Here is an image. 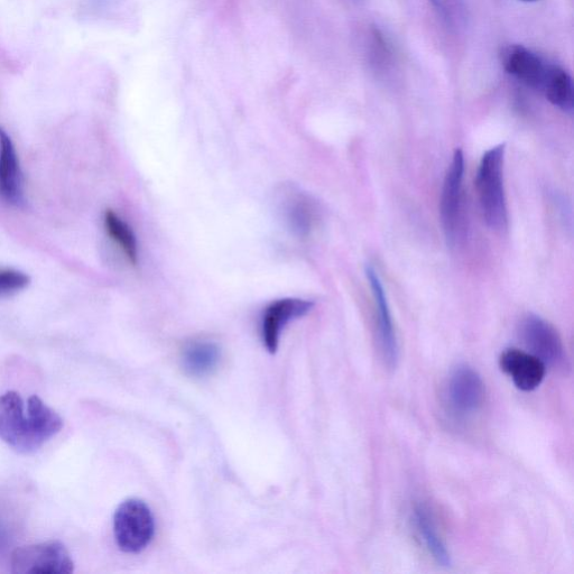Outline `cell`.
I'll use <instances>...</instances> for the list:
<instances>
[{
  "label": "cell",
  "mask_w": 574,
  "mask_h": 574,
  "mask_svg": "<svg viewBox=\"0 0 574 574\" xmlns=\"http://www.w3.org/2000/svg\"><path fill=\"white\" fill-rule=\"evenodd\" d=\"M221 350L214 341L194 340L182 350L181 363L185 374L202 378L214 374L220 364Z\"/></svg>",
  "instance_id": "obj_14"
},
{
  "label": "cell",
  "mask_w": 574,
  "mask_h": 574,
  "mask_svg": "<svg viewBox=\"0 0 574 574\" xmlns=\"http://www.w3.org/2000/svg\"><path fill=\"white\" fill-rule=\"evenodd\" d=\"M505 70L535 90L542 91L549 64L522 45H511L502 53Z\"/></svg>",
  "instance_id": "obj_13"
},
{
  "label": "cell",
  "mask_w": 574,
  "mask_h": 574,
  "mask_svg": "<svg viewBox=\"0 0 574 574\" xmlns=\"http://www.w3.org/2000/svg\"><path fill=\"white\" fill-rule=\"evenodd\" d=\"M465 175V155L461 150L453 154L451 164L444 178L441 194V221L449 245L456 243L462 203V183Z\"/></svg>",
  "instance_id": "obj_8"
},
{
  "label": "cell",
  "mask_w": 574,
  "mask_h": 574,
  "mask_svg": "<svg viewBox=\"0 0 574 574\" xmlns=\"http://www.w3.org/2000/svg\"><path fill=\"white\" fill-rule=\"evenodd\" d=\"M11 566L16 574H70L74 571L71 554L60 541L16 549L12 554Z\"/></svg>",
  "instance_id": "obj_6"
},
{
  "label": "cell",
  "mask_w": 574,
  "mask_h": 574,
  "mask_svg": "<svg viewBox=\"0 0 574 574\" xmlns=\"http://www.w3.org/2000/svg\"><path fill=\"white\" fill-rule=\"evenodd\" d=\"M154 533L153 514L143 501L132 498L118 506L114 515V534L120 550L140 553L150 545Z\"/></svg>",
  "instance_id": "obj_3"
},
{
  "label": "cell",
  "mask_w": 574,
  "mask_h": 574,
  "mask_svg": "<svg viewBox=\"0 0 574 574\" xmlns=\"http://www.w3.org/2000/svg\"><path fill=\"white\" fill-rule=\"evenodd\" d=\"M0 201L20 209L25 206L23 173L15 145L5 129L0 127Z\"/></svg>",
  "instance_id": "obj_11"
},
{
  "label": "cell",
  "mask_w": 574,
  "mask_h": 574,
  "mask_svg": "<svg viewBox=\"0 0 574 574\" xmlns=\"http://www.w3.org/2000/svg\"><path fill=\"white\" fill-rule=\"evenodd\" d=\"M518 332L527 353L540 359L546 368L560 372L570 368L560 333L549 321L536 314H527Z\"/></svg>",
  "instance_id": "obj_4"
},
{
  "label": "cell",
  "mask_w": 574,
  "mask_h": 574,
  "mask_svg": "<svg viewBox=\"0 0 574 574\" xmlns=\"http://www.w3.org/2000/svg\"><path fill=\"white\" fill-rule=\"evenodd\" d=\"M62 428L61 416L39 396L25 402L17 392L0 395V440L16 452L31 455Z\"/></svg>",
  "instance_id": "obj_1"
},
{
  "label": "cell",
  "mask_w": 574,
  "mask_h": 574,
  "mask_svg": "<svg viewBox=\"0 0 574 574\" xmlns=\"http://www.w3.org/2000/svg\"><path fill=\"white\" fill-rule=\"evenodd\" d=\"M523 2H536V0H523Z\"/></svg>",
  "instance_id": "obj_20"
},
{
  "label": "cell",
  "mask_w": 574,
  "mask_h": 574,
  "mask_svg": "<svg viewBox=\"0 0 574 574\" xmlns=\"http://www.w3.org/2000/svg\"><path fill=\"white\" fill-rule=\"evenodd\" d=\"M486 385L476 369L460 365L450 373L444 398L449 411L459 419H468L475 415L486 402Z\"/></svg>",
  "instance_id": "obj_5"
},
{
  "label": "cell",
  "mask_w": 574,
  "mask_h": 574,
  "mask_svg": "<svg viewBox=\"0 0 574 574\" xmlns=\"http://www.w3.org/2000/svg\"><path fill=\"white\" fill-rule=\"evenodd\" d=\"M505 144L488 150L479 164L477 192L481 214L487 226L503 231L508 224L507 200L504 185Z\"/></svg>",
  "instance_id": "obj_2"
},
{
  "label": "cell",
  "mask_w": 574,
  "mask_h": 574,
  "mask_svg": "<svg viewBox=\"0 0 574 574\" xmlns=\"http://www.w3.org/2000/svg\"><path fill=\"white\" fill-rule=\"evenodd\" d=\"M276 193L277 211L286 228L295 237L308 238L318 226L321 217L317 200L292 184L282 185Z\"/></svg>",
  "instance_id": "obj_7"
},
{
  "label": "cell",
  "mask_w": 574,
  "mask_h": 574,
  "mask_svg": "<svg viewBox=\"0 0 574 574\" xmlns=\"http://www.w3.org/2000/svg\"><path fill=\"white\" fill-rule=\"evenodd\" d=\"M430 3L451 29H464L467 23V8L464 0H430Z\"/></svg>",
  "instance_id": "obj_18"
},
{
  "label": "cell",
  "mask_w": 574,
  "mask_h": 574,
  "mask_svg": "<svg viewBox=\"0 0 574 574\" xmlns=\"http://www.w3.org/2000/svg\"><path fill=\"white\" fill-rule=\"evenodd\" d=\"M542 91L552 105L572 114L573 111V83L567 71L550 66Z\"/></svg>",
  "instance_id": "obj_16"
},
{
  "label": "cell",
  "mask_w": 574,
  "mask_h": 574,
  "mask_svg": "<svg viewBox=\"0 0 574 574\" xmlns=\"http://www.w3.org/2000/svg\"><path fill=\"white\" fill-rule=\"evenodd\" d=\"M313 307L312 301L299 298H284L268 304L262 317V339L266 349L275 354L287 324L307 316Z\"/></svg>",
  "instance_id": "obj_9"
},
{
  "label": "cell",
  "mask_w": 574,
  "mask_h": 574,
  "mask_svg": "<svg viewBox=\"0 0 574 574\" xmlns=\"http://www.w3.org/2000/svg\"><path fill=\"white\" fill-rule=\"evenodd\" d=\"M499 367L512 379L518 390L533 392L544 381L546 368L542 361L525 350L506 349L499 357Z\"/></svg>",
  "instance_id": "obj_12"
},
{
  "label": "cell",
  "mask_w": 574,
  "mask_h": 574,
  "mask_svg": "<svg viewBox=\"0 0 574 574\" xmlns=\"http://www.w3.org/2000/svg\"><path fill=\"white\" fill-rule=\"evenodd\" d=\"M413 521L425 548L435 562L441 567L450 568L452 566L450 552L439 534L437 524H435L429 508L424 504H416L413 509Z\"/></svg>",
  "instance_id": "obj_15"
},
{
  "label": "cell",
  "mask_w": 574,
  "mask_h": 574,
  "mask_svg": "<svg viewBox=\"0 0 574 574\" xmlns=\"http://www.w3.org/2000/svg\"><path fill=\"white\" fill-rule=\"evenodd\" d=\"M366 276L374 296L379 345H381L385 364L394 369L400 358V349H398L390 303H388L381 276L373 266H367Z\"/></svg>",
  "instance_id": "obj_10"
},
{
  "label": "cell",
  "mask_w": 574,
  "mask_h": 574,
  "mask_svg": "<svg viewBox=\"0 0 574 574\" xmlns=\"http://www.w3.org/2000/svg\"><path fill=\"white\" fill-rule=\"evenodd\" d=\"M104 224L110 239L123 252L128 262L136 266L140 251H138L137 237L132 227L113 210L105 212Z\"/></svg>",
  "instance_id": "obj_17"
},
{
  "label": "cell",
  "mask_w": 574,
  "mask_h": 574,
  "mask_svg": "<svg viewBox=\"0 0 574 574\" xmlns=\"http://www.w3.org/2000/svg\"><path fill=\"white\" fill-rule=\"evenodd\" d=\"M30 284V276L13 268H0V296L21 292Z\"/></svg>",
  "instance_id": "obj_19"
}]
</instances>
